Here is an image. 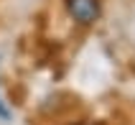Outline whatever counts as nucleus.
Instances as JSON below:
<instances>
[{
  "label": "nucleus",
  "mask_w": 135,
  "mask_h": 125,
  "mask_svg": "<svg viewBox=\"0 0 135 125\" xmlns=\"http://www.w3.org/2000/svg\"><path fill=\"white\" fill-rule=\"evenodd\" d=\"M71 18L82 26H89L99 18V0H66Z\"/></svg>",
  "instance_id": "obj_1"
},
{
  "label": "nucleus",
  "mask_w": 135,
  "mask_h": 125,
  "mask_svg": "<svg viewBox=\"0 0 135 125\" xmlns=\"http://www.w3.org/2000/svg\"><path fill=\"white\" fill-rule=\"evenodd\" d=\"M10 115V110H8V105L3 102V97H0V118H8Z\"/></svg>",
  "instance_id": "obj_2"
}]
</instances>
